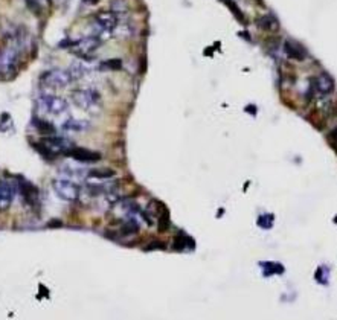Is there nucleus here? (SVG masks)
I'll return each instance as SVG.
<instances>
[{"mask_svg": "<svg viewBox=\"0 0 337 320\" xmlns=\"http://www.w3.org/2000/svg\"><path fill=\"white\" fill-rule=\"evenodd\" d=\"M99 2H101V0H83V3L84 5H88V6H93V5H96Z\"/></svg>", "mask_w": 337, "mask_h": 320, "instance_id": "b1692460", "label": "nucleus"}, {"mask_svg": "<svg viewBox=\"0 0 337 320\" xmlns=\"http://www.w3.org/2000/svg\"><path fill=\"white\" fill-rule=\"evenodd\" d=\"M52 188H54V192L57 194L58 199L69 203H75L81 195L80 185L70 179H57L52 182Z\"/></svg>", "mask_w": 337, "mask_h": 320, "instance_id": "f257e3e1", "label": "nucleus"}, {"mask_svg": "<svg viewBox=\"0 0 337 320\" xmlns=\"http://www.w3.org/2000/svg\"><path fill=\"white\" fill-rule=\"evenodd\" d=\"M256 25L261 31L265 32H276L279 29V22L273 14H264L256 20Z\"/></svg>", "mask_w": 337, "mask_h": 320, "instance_id": "f8f14e48", "label": "nucleus"}, {"mask_svg": "<svg viewBox=\"0 0 337 320\" xmlns=\"http://www.w3.org/2000/svg\"><path fill=\"white\" fill-rule=\"evenodd\" d=\"M157 226L161 232H167L169 229V210L162 207V212L157 215Z\"/></svg>", "mask_w": 337, "mask_h": 320, "instance_id": "6ab92c4d", "label": "nucleus"}, {"mask_svg": "<svg viewBox=\"0 0 337 320\" xmlns=\"http://www.w3.org/2000/svg\"><path fill=\"white\" fill-rule=\"evenodd\" d=\"M32 125L37 128L42 134H47V136H52L55 133V127L52 125L50 122L47 120H43V119H39V118H34L32 119Z\"/></svg>", "mask_w": 337, "mask_h": 320, "instance_id": "2eb2a0df", "label": "nucleus"}, {"mask_svg": "<svg viewBox=\"0 0 337 320\" xmlns=\"http://www.w3.org/2000/svg\"><path fill=\"white\" fill-rule=\"evenodd\" d=\"M137 232H139V224H137V221L134 220V217H133V218H128L126 223H124V226L119 229V234L124 235V237L134 235V234H137Z\"/></svg>", "mask_w": 337, "mask_h": 320, "instance_id": "dca6fc26", "label": "nucleus"}, {"mask_svg": "<svg viewBox=\"0 0 337 320\" xmlns=\"http://www.w3.org/2000/svg\"><path fill=\"white\" fill-rule=\"evenodd\" d=\"M43 144L46 147H49L54 153H61V154H66L70 148L75 147L72 142L67 140L66 137H58V136H49L43 140Z\"/></svg>", "mask_w": 337, "mask_h": 320, "instance_id": "9d476101", "label": "nucleus"}, {"mask_svg": "<svg viewBox=\"0 0 337 320\" xmlns=\"http://www.w3.org/2000/svg\"><path fill=\"white\" fill-rule=\"evenodd\" d=\"M67 70L70 72V75H72L74 81H77V80L83 78V77H84V74H85V70H84V67H83L81 64H72V66H70Z\"/></svg>", "mask_w": 337, "mask_h": 320, "instance_id": "412c9836", "label": "nucleus"}, {"mask_svg": "<svg viewBox=\"0 0 337 320\" xmlns=\"http://www.w3.org/2000/svg\"><path fill=\"white\" fill-rule=\"evenodd\" d=\"M93 26L98 34L110 35L118 28V15L113 11H99L93 15Z\"/></svg>", "mask_w": 337, "mask_h": 320, "instance_id": "39448f33", "label": "nucleus"}, {"mask_svg": "<svg viewBox=\"0 0 337 320\" xmlns=\"http://www.w3.org/2000/svg\"><path fill=\"white\" fill-rule=\"evenodd\" d=\"M37 107L47 115L58 116V115H63L67 112L69 104L64 98L57 96V95H42L37 99Z\"/></svg>", "mask_w": 337, "mask_h": 320, "instance_id": "f03ea898", "label": "nucleus"}, {"mask_svg": "<svg viewBox=\"0 0 337 320\" xmlns=\"http://www.w3.org/2000/svg\"><path fill=\"white\" fill-rule=\"evenodd\" d=\"M63 128L67 131H72V133H83L90 128V123L83 119H67L63 123Z\"/></svg>", "mask_w": 337, "mask_h": 320, "instance_id": "4468645a", "label": "nucleus"}, {"mask_svg": "<svg viewBox=\"0 0 337 320\" xmlns=\"http://www.w3.org/2000/svg\"><path fill=\"white\" fill-rule=\"evenodd\" d=\"M284 52H286V55L295 61H304L307 53H305V49L297 44L296 41H292V40H287L286 43H284Z\"/></svg>", "mask_w": 337, "mask_h": 320, "instance_id": "9b49d317", "label": "nucleus"}, {"mask_svg": "<svg viewBox=\"0 0 337 320\" xmlns=\"http://www.w3.org/2000/svg\"><path fill=\"white\" fill-rule=\"evenodd\" d=\"M147 248H148V250H150V248H165V245L164 244H153V245H150Z\"/></svg>", "mask_w": 337, "mask_h": 320, "instance_id": "a878e982", "label": "nucleus"}, {"mask_svg": "<svg viewBox=\"0 0 337 320\" xmlns=\"http://www.w3.org/2000/svg\"><path fill=\"white\" fill-rule=\"evenodd\" d=\"M25 3L26 6L34 12V14H42V3H40V0H25Z\"/></svg>", "mask_w": 337, "mask_h": 320, "instance_id": "5701e85b", "label": "nucleus"}, {"mask_svg": "<svg viewBox=\"0 0 337 320\" xmlns=\"http://www.w3.org/2000/svg\"><path fill=\"white\" fill-rule=\"evenodd\" d=\"M186 245L189 247V248H192L194 245V241L189 238V237H186V235H177L175 238H174V244H172V247L175 248V250H179V252H182V250H185L186 248Z\"/></svg>", "mask_w": 337, "mask_h": 320, "instance_id": "f3484780", "label": "nucleus"}, {"mask_svg": "<svg viewBox=\"0 0 337 320\" xmlns=\"http://www.w3.org/2000/svg\"><path fill=\"white\" fill-rule=\"evenodd\" d=\"M66 156L78 160V162H84V163H92V162H98V160H101V153L90 151L87 148H80V147H72L66 153Z\"/></svg>", "mask_w": 337, "mask_h": 320, "instance_id": "6e6552de", "label": "nucleus"}, {"mask_svg": "<svg viewBox=\"0 0 337 320\" xmlns=\"http://www.w3.org/2000/svg\"><path fill=\"white\" fill-rule=\"evenodd\" d=\"M314 88L317 90L319 95H331L334 92V88H336V84H334V80L330 74L327 72H322V74H319L314 80Z\"/></svg>", "mask_w": 337, "mask_h": 320, "instance_id": "1a4fd4ad", "label": "nucleus"}, {"mask_svg": "<svg viewBox=\"0 0 337 320\" xmlns=\"http://www.w3.org/2000/svg\"><path fill=\"white\" fill-rule=\"evenodd\" d=\"M20 192H22V197L25 199L26 203L34 204L35 200H37V188H35L32 183H29L28 180H20Z\"/></svg>", "mask_w": 337, "mask_h": 320, "instance_id": "ddd939ff", "label": "nucleus"}, {"mask_svg": "<svg viewBox=\"0 0 337 320\" xmlns=\"http://www.w3.org/2000/svg\"><path fill=\"white\" fill-rule=\"evenodd\" d=\"M40 81L44 87H49V88H66L70 82H74V78L69 70L52 69L40 77Z\"/></svg>", "mask_w": 337, "mask_h": 320, "instance_id": "7ed1b4c3", "label": "nucleus"}, {"mask_svg": "<svg viewBox=\"0 0 337 320\" xmlns=\"http://www.w3.org/2000/svg\"><path fill=\"white\" fill-rule=\"evenodd\" d=\"M17 189H19V186L12 180L0 182V212H5L9 209L15 199Z\"/></svg>", "mask_w": 337, "mask_h": 320, "instance_id": "0eeeda50", "label": "nucleus"}, {"mask_svg": "<svg viewBox=\"0 0 337 320\" xmlns=\"http://www.w3.org/2000/svg\"><path fill=\"white\" fill-rule=\"evenodd\" d=\"M70 96L74 104L83 110H92L101 104V95L95 88H77Z\"/></svg>", "mask_w": 337, "mask_h": 320, "instance_id": "20e7f679", "label": "nucleus"}, {"mask_svg": "<svg viewBox=\"0 0 337 320\" xmlns=\"http://www.w3.org/2000/svg\"><path fill=\"white\" fill-rule=\"evenodd\" d=\"M101 44H102V39L99 35H87V37H83L78 41L72 43L70 50L80 57H88V55H92L95 50H98Z\"/></svg>", "mask_w": 337, "mask_h": 320, "instance_id": "423d86ee", "label": "nucleus"}, {"mask_svg": "<svg viewBox=\"0 0 337 320\" xmlns=\"http://www.w3.org/2000/svg\"><path fill=\"white\" fill-rule=\"evenodd\" d=\"M102 67L110 69V70H119V69H122V60H119V58L107 60V61H104V63H102Z\"/></svg>", "mask_w": 337, "mask_h": 320, "instance_id": "4be33fe9", "label": "nucleus"}, {"mask_svg": "<svg viewBox=\"0 0 337 320\" xmlns=\"http://www.w3.org/2000/svg\"><path fill=\"white\" fill-rule=\"evenodd\" d=\"M112 177H115V171H113V169H105V168H101V169H92L90 172H88V179L109 180V179H112Z\"/></svg>", "mask_w": 337, "mask_h": 320, "instance_id": "a211bd4d", "label": "nucleus"}, {"mask_svg": "<svg viewBox=\"0 0 337 320\" xmlns=\"http://www.w3.org/2000/svg\"><path fill=\"white\" fill-rule=\"evenodd\" d=\"M32 147H34V150H37L44 159H49V160H54L55 157H57V153H54L52 151L49 147H46L44 144H32Z\"/></svg>", "mask_w": 337, "mask_h": 320, "instance_id": "aec40b11", "label": "nucleus"}, {"mask_svg": "<svg viewBox=\"0 0 337 320\" xmlns=\"http://www.w3.org/2000/svg\"><path fill=\"white\" fill-rule=\"evenodd\" d=\"M330 139H331L333 142H337V128L333 130V131L330 133Z\"/></svg>", "mask_w": 337, "mask_h": 320, "instance_id": "393cba45", "label": "nucleus"}]
</instances>
